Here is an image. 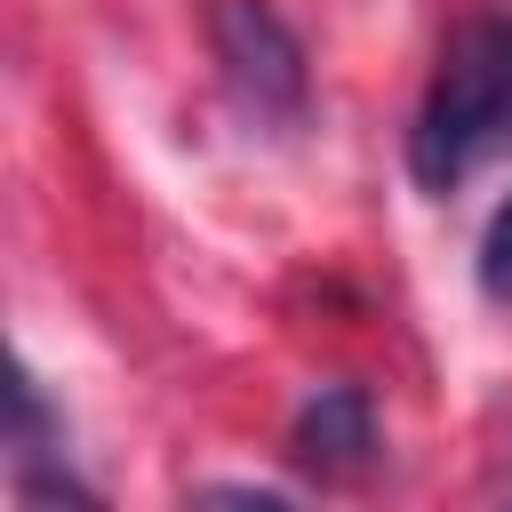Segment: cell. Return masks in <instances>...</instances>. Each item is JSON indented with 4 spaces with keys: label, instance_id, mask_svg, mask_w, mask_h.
Masks as SVG:
<instances>
[{
    "label": "cell",
    "instance_id": "cell-1",
    "mask_svg": "<svg viewBox=\"0 0 512 512\" xmlns=\"http://www.w3.org/2000/svg\"><path fill=\"white\" fill-rule=\"evenodd\" d=\"M504 152H512V16L480 8L432 56V80L408 128V168L424 192H456Z\"/></svg>",
    "mask_w": 512,
    "mask_h": 512
},
{
    "label": "cell",
    "instance_id": "cell-2",
    "mask_svg": "<svg viewBox=\"0 0 512 512\" xmlns=\"http://www.w3.org/2000/svg\"><path fill=\"white\" fill-rule=\"evenodd\" d=\"M208 48L216 72L240 104V120L288 136L312 112V72H304V40L288 32V16L272 0H208Z\"/></svg>",
    "mask_w": 512,
    "mask_h": 512
},
{
    "label": "cell",
    "instance_id": "cell-3",
    "mask_svg": "<svg viewBox=\"0 0 512 512\" xmlns=\"http://www.w3.org/2000/svg\"><path fill=\"white\" fill-rule=\"evenodd\" d=\"M296 464L320 480H360L376 464V408L360 384H320L296 416Z\"/></svg>",
    "mask_w": 512,
    "mask_h": 512
},
{
    "label": "cell",
    "instance_id": "cell-4",
    "mask_svg": "<svg viewBox=\"0 0 512 512\" xmlns=\"http://www.w3.org/2000/svg\"><path fill=\"white\" fill-rule=\"evenodd\" d=\"M8 440H16V504H24V512H104V496L64 464L32 376H16V432H8Z\"/></svg>",
    "mask_w": 512,
    "mask_h": 512
},
{
    "label": "cell",
    "instance_id": "cell-5",
    "mask_svg": "<svg viewBox=\"0 0 512 512\" xmlns=\"http://www.w3.org/2000/svg\"><path fill=\"white\" fill-rule=\"evenodd\" d=\"M480 296H496V304H512V200L488 216V232H480Z\"/></svg>",
    "mask_w": 512,
    "mask_h": 512
},
{
    "label": "cell",
    "instance_id": "cell-6",
    "mask_svg": "<svg viewBox=\"0 0 512 512\" xmlns=\"http://www.w3.org/2000/svg\"><path fill=\"white\" fill-rule=\"evenodd\" d=\"M192 512H296V504L272 496V488H248V480H216V488L192 496Z\"/></svg>",
    "mask_w": 512,
    "mask_h": 512
}]
</instances>
